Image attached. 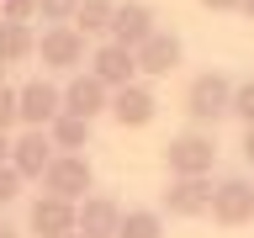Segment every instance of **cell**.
Segmentation results:
<instances>
[{"label":"cell","instance_id":"18","mask_svg":"<svg viewBox=\"0 0 254 238\" xmlns=\"http://www.w3.org/2000/svg\"><path fill=\"white\" fill-rule=\"evenodd\" d=\"M37 59V32L21 21H0V63H27Z\"/></svg>","mask_w":254,"mask_h":238},{"label":"cell","instance_id":"21","mask_svg":"<svg viewBox=\"0 0 254 238\" xmlns=\"http://www.w3.org/2000/svg\"><path fill=\"white\" fill-rule=\"evenodd\" d=\"M233 117H238L244 127H254V79L233 85Z\"/></svg>","mask_w":254,"mask_h":238},{"label":"cell","instance_id":"2","mask_svg":"<svg viewBox=\"0 0 254 238\" xmlns=\"http://www.w3.org/2000/svg\"><path fill=\"white\" fill-rule=\"evenodd\" d=\"M212 159H217V138L201 132V127H186L164 143V170L170 180H206L212 175Z\"/></svg>","mask_w":254,"mask_h":238},{"label":"cell","instance_id":"3","mask_svg":"<svg viewBox=\"0 0 254 238\" xmlns=\"http://www.w3.org/2000/svg\"><path fill=\"white\" fill-rule=\"evenodd\" d=\"M95 190V170L85 154H53V164L43 170V196H59V201L79 206Z\"/></svg>","mask_w":254,"mask_h":238},{"label":"cell","instance_id":"31","mask_svg":"<svg viewBox=\"0 0 254 238\" xmlns=\"http://www.w3.org/2000/svg\"><path fill=\"white\" fill-rule=\"evenodd\" d=\"M69 238H79V233H69Z\"/></svg>","mask_w":254,"mask_h":238},{"label":"cell","instance_id":"16","mask_svg":"<svg viewBox=\"0 0 254 238\" xmlns=\"http://www.w3.org/2000/svg\"><path fill=\"white\" fill-rule=\"evenodd\" d=\"M111 16H117V0H79L74 32H85V43H106L111 37Z\"/></svg>","mask_w":254,"mask_h":238},{"label":"cell","instance_id":"25","mask_svg":"<svg viewBox=\"0 0 254 238\" xmlns=\"http://www.w3.org/2000/svg\"><path fill=\"white\" fill-rule=\"evenodd\" d=\"M21 233H27V228H16V222L5 217V212H0V238H21Z\"/></svg>","mask_w":254,"mask_h":238},{"label":"cell","instance_id":"15","mask_svg":"<svg viewBox=\"0 0 254 238\" xmlns=\"http://www.w3.org/2000/svg\"><path fill=\"white\" fill-rule=\"evenodd\" d=\"M159 206L170 217H206L212 212V180H170Z\"/></svg>","mask_w":254,"mask_h":238},{"label":"cell","instance_id":"9","mask_svg":"<svg viewBox=\"0 0 254 238\" xmlns=\"http://www.w3.org/2000/svg\"><path fill=\"white\" fill-rule=\"evenodd\" d=\"M85 69H90L106 90H122V85L138 79V59H132V48H122V43H95Z\"/></svg>","mask_w":254,"mask_h":238},{"label":"cell","instance_id":"22","mask_svg":"<svg viewBox=\"0 0 254 238\" xmlns=\"http://www.w3.org/2000/svg\"><path fill=\"white\" fill-rule=\"evenodd\" d=\"M21 127V111H16V85H0V132Z\"/></svg>","mask_w":254,"mask_h":238},{"label":"cell","instance_id":"29","mask_svg":"<svg viewBox=\"0 0 254 238\" xmlns=\"http://www.w3.org/2000/svg\"><path fill=\"white\" fill-rule=\"evenodd\" d=\"M238 11H244V16H249V21H254V0H238Z\"/></svg>","mask_w":254,"mask_h":238},{"label":"cell","instance_id":"28","mask_svg":"<svg viewBox=\"0 0 254 238\" xmlns=\"http://www.w3.org/2000/svg\"><path fill=\"white\" fill-rule=\"evenodd\" d=\"M0 164H11V132H0Z\"/></svg>","mask_w":254,"mask_h":238},{"label":"cell","instance_id":"1","mask_svg":"<svg viewBox=\"0 0 254 238\" xmlns=\"http://www.w3.org/2000/svg\"><path fill=\"white\" fill-rule=\"evenodd\" d=\"M186 117H190V127H201V132H212L222 117H233V79L222 74V69L196 74L186 85Z\"/></svg>","mask_w":254,"mask_h":238},{"label":"cell","instance_id":"7","mask_svg":"<svg viewBox=\"0 0 254 238\" xmlns=\"http://www.w3.org/2000/svg\"><path fill=\"white\" fill-rule=\"evenodd\" d=\"M154 111H159V95L148 79H132V85H122V90H111V122L117 127H148L154 122Z\"/></svg>","mask_w":254,"mask_h":238},{"label":"cell","instance_id":"23","mask_svg":"<svg viewBox=\"0 0 254 238\" xmlns=\"http://www.w3.org/2000/svg\"><path fill=\"white\" fill-rule=\"evenodd\" d=\"M32 16H37V0H0V21H21L27 27Z\"/></svg>","mask_w":254,"mask_h":238},{"label":"cell","instance_id":"8","mask_svg":"<svg viewBox=\"0 0 254 238\" xmlns=\"http://www.w3.org/2000/svg\"><path fill=\"white\" fill-rule=\"evenodd\" d=\"M64 111L95 127V117H106V111H111V90L90 74V69H79V74L64 85Z\"/></svg>","mask_w":254,"mask_h":238},{"label":"cell","instance_id":"14","mask_svg":"<svg viewBox=\"0 0 254 238\" xmlns=\"http://www.w3.org/2000/svg\"><path fill=\"white\" fill-rule=\"evenodd\" d=\"M117 228H122V206H117V196H101V190H90L85 201H79V238H117Z\"/></svg>","mask_w":254,"mask_h":238},{"label":"cell","instance_id":"10","mask_svg":"<svg viewBox=\"0 0 254 238\" xmlns=\"http://www.w3.org/2000/svg\"><path fill=\"white\" fill-rule=\"evenodd\" d=\"M74 228H79V206L59 201V196H37L27 206V233L37 238H69Z\"/></svg>","mask_w":254,"mask_h":238},{"label":"cell","instance_id":"30","mask_svg":"<svg viewBox=\"0 0 254 238\" xmlns=\"http://www.w3.org/2000/svg\"><path fill=\"white\" fill-rule=\"evenodd\" d=\"M0 85H5V63H0Z\"/></svg>","mask_w":254,"mask_h":238},{"label":"cell","instance_id":"5","mask_svg":"<svg viewBox=\"0 0 254 238\" xmlns=\"http://www.w3.org/2000/svg\"><path fill=\"white\" fill-rule=\"evenodd\" d=\"M212 222H222V228H244V222H254V180H244V175H222L217 185H212Z\"/></svg>","mask_w":254,"mask_h":238},{"label":"cell","instance_id":"24","mask_svg":"<svg viewBox=\"0 0 254 238\" xmlns=\"http://www.w3.org/2000/svg\"><path fill=\"white\" fill-rule=\"evenodd\" d=\"M21 185H27V180H21V175H16L11 164H0V212H5V206L16 201V196H21Z\"/></svg>","mask_w":254,"mask_h":238},{"label":"cell","instance_id":"13","mask_svg":"<svg viewBox=\"0 0 254 238\" xmlns=\"http://www.w3.org/2000/svg\"><path fill=\"white\" fill-rule=\"evenodd\" d=\"M48 164H53V143H48V132L21 127V132L11 138V170L21 175V180H43Z\"/></svg>","mask_w":254,"mask_h":238},{"label":"cell","instance_id":"17","mask_svg":"<svg viewBox=\"0 0 254 238\" xmlns=\"http://www.w3.org/2000/svg\"><path fill=\"white\" fill-rule=\"evenodd\" d=\"M48 143H53V154H79V148H90V122L59 111V117L48 122Z\"/></svg>","mask_w":254,"mask_h":238},{"label":"cell","instance_id":"6","mask_svg":"<svg viewBox=\"0 0 254 238\" xmlns=\"http://www.w3.org/2000/svg\"><path fill=\"white\" fill-rule=\"evenodd\" d=\"M16 111H21V127L48 132V122L64 111V90L53 79H27V85H16Z\"/></svg>","mask_w":254,"mask_h":238},{"label":"cell","instance_id":"4","mask_svg":"<svg viewBox=\"0 0 254 238\" xmlns=\"http://www.w3.org/2000/svg\"><path fill=\"white\" fill-rule=\"evenodd\" d=\"M37 59H43V69L79 74V69L90 63V43H85V32H74V27H43V37H37Z\"/></svg>","mask_w":254,"mask_h":238},{"label":"cell","instance_id":"20","mask_svg":"<svg viewBox=\"0 0 254 238\" xmlns=\"http://www.w3.org/2000/svg\"><path fill=\"white\" fill-rule=\"evenodd\" d=\"M74 11H79V0H37V16L48 27H74Z\"/></svg>","mask_w":254,"mask_h":238},{"label":"cell","instance_id":"11","mask_svg":"<svg viewBox=\"0 0 254 238\" xmlns=\"http://www.w3.org/2000/svg\"><path fill=\"white\" fill-rule=\"evenodd\" d=\"M154 5L148 0H117V16H111V37L106 43H122V48H143L154 37Z\"/></svg>","mask_w":254,"mask_h":238},{"label":"cell","instance_id":"27","mask_svg":"<svg viewBox=\"0 0 254 238\" xmlns=\"http://www.w3.org/2000/svg\"><path fill=\"white\" fill-rule=\"evenodd\" d=\"M244 159L254 164V127H244Z\"/></svg>","mask_w":254,"mask_h":238},{"label":"cell","instance_id":"19","mask_svg":"<svg viewBox=\"0 0 254 238\" xmlns=\"http://www.w3.org/2000/svg\"><path fill=\"white\" fill-rule=\"evenodd\" d=\"M117 238H164V212H154V206H127Z\"/></svg>","mask_w":254,"mask_h":238},{"label":"cell","instance_id":"26","mask_svg":"<svg viewBox=\"0 0 254 238\" xmlns=\"http://www.w3.org/2000/svg\"><path fill=\"white\" fill-rule=\"evenodd\" d=\"M206 11H238V0H201Z\"/></svg>","mask_w":254,"mask_h":238},{"label":"cell","instance_id":"12","mask_svg":"<svg viewBox=\"0 0 254 238\" xmlns=\"http://www.w3.org/2000/svg\"><path fill=\"white\" fill-rule=\"evenodd\" d=\"M180 53H186V48H180V37H175V32H164V27H159L143 48H132V59H138V74H143V79L175 74V69H180Z\"/></svg>","mask_w":254,"mask_h":238}]
</instances>
